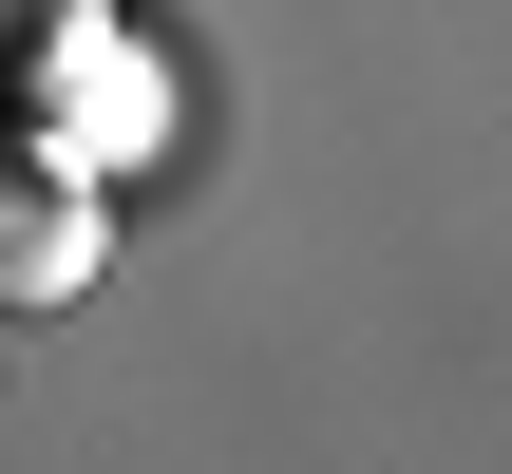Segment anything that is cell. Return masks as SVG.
<instances>
[{"label": "cell", "instance_id": "6da1fadb", "mask_svg": "<svg viewBox=\"0 0 512 474\" xmlns=\"http://www.w3.org/2000/svg\"><path fill=\"white\" fill-rule=\"evenodd\" d=\"M76 285H95V190L0 152V323H57Z\"/></svg>", "mask_w": 512, "mask_h": 474}]
</instances>
